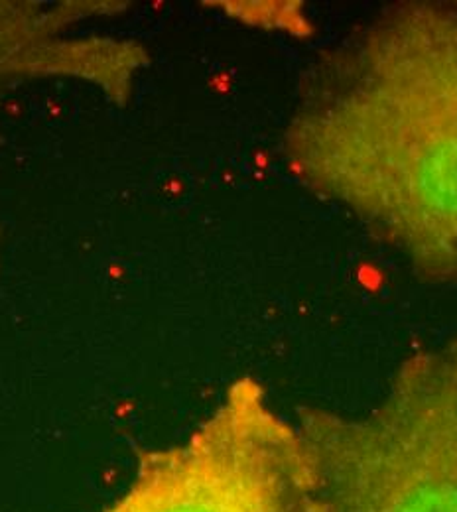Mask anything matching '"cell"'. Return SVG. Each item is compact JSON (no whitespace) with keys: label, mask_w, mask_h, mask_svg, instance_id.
Instances as JSON below:
<instances>
[{"label":"cell","mask_w":457,"mask_h":512,"mask_svg":"<svg viewBox=\"0 0 457 512\" xmlns=\"http://www.w3.org/2000/svg\"><path fill=\"white\" fill-rule=\"evenodd\" d=\"M294 174L430 282H457V4H396L312 67Z\"/></svg>","instance_id":"1"},{"label":"cell","mask_w":457,"mask_h":512,"mask_svg":"<svg viewBox=\"0 0 457 512\" xmlns=\"http://www.w3.org/2000/svg\"><path fill=\"white\" fill-rule=\"evenodd\" d=\"M296 424L331 512H457V337L410 355L369 412Z\"/></svg>","instance_id":"2"},{"label":"cell","mask_w":457,"mask_h":512,"mask_svg":"<svg viewBox=\"0 0 457 512\" xmlns=\"http://www.w3.org/2000/svg\"><path fill=\"white\" fill-rule=\"evenodd\" d=\"M103 512H331L298 424L255 379L233 384L182 444L146 449L129 491Z\"/></svg>","instance_id":"3"}]
</instances>
